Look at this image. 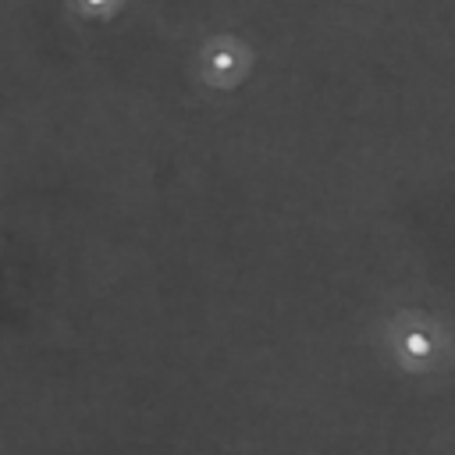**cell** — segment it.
Returning a JSON list of instances; mask_svg holds the SVG:
<instances>
[{"mask_svg":"<svg viewBox=\"0 0 455 455\" xmlns=\"http://www.w3.org/2000/svg\"><path fill=\"white\" fill-rule=\"evenodd\" d=\"M434 348H437V341H434V334H430V323H412V327L402 334V352H405L409 363H419L423 355L430 359Z\"/></svg>","mask_w":455,"mask_h":455,"instance_id":"6da1fadb","label":"cell"}]
</instances>
